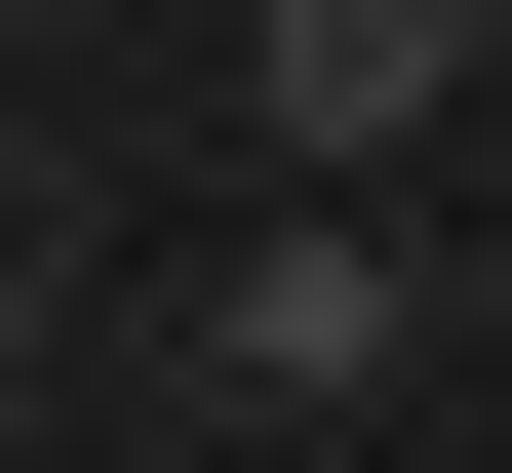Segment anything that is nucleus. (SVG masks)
<instances>
[{
    "instance_id": "f03ea898",
    "label": "nucleus",
    "mask_w": 512,
    "mask_h": 473,
    "mask_svg": "<svg viewBox=\"0 0 512 473\" xmlns=\"http://www.w3.org/2000/svg\"><path fill=\"white\" fill-rule=\"evenodd\" d=\"M197 355H237V395H394V237H355V198H276V237H237V316H197Z\"/></svg>"
},
{
    "instance_id": "f257e3e1",
    "label": "nucleus",
    "mask_w": 512,
    "mask_h": 473,
    "mask_svg": "<svg viewBox=\"0 0 512 473\" xmlns=\"http://www.w3.org/2000/svg\"><path fill=\"white\" fill-rule=\"evenodd\" d=\"M473 79H512V0H237V119L316 158V198H355V158H434Z\"/></svg>"
}]
</instances>
